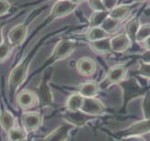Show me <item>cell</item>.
<instances>
[{
    "label": "cell",
    "mask_w": 150,
    "mask_h": 141,
    "mask_svg": "<svg viewBox=\"0 0 150 141\" xmlns=\"http://www.w3.org/2000/svg\"><path fill=\"white\" fill-rule=\"evenodd\" d=\"M77 72L83 75V76L89 77L95 74L97 70V64L95 60L88 58V56H83L76 63Z\"/></svg>",
    "instance_id": "cell-15"
},
{
    "label": "cell",
    "mask_w": 150,
    "mask_h": 141,
    "mask_svg": "<svg viewBox=\"0 0 150 141\" xmlns=\"http://www.w3.org/2000/svg\"><path fill=\"white\" fill-rule=\"evenodd\" d=\"M119 26H120V22L109 16L105 19L104 22H103L102 25L100 26L102 29L105 30L108 34H112V33L115 32L119 28Z\"/></svg>",
    "instance_id": "cell-25"
},
{
    "label": "cell",
    "mask_w": 150,
    "mask_h": 141,
    "mask_svg": "<svg viewBox=\"0 0 150 141\" xmlns=\"http://www.w3.org/2000/svg\"><path fill=\"white\" fill-rule=\"evenodd\" d=\"M13 47L9 44V42L7 41H3L1 44H0V63L4 62L5 60L8 59L11 55Z\"/></svg>",
    "instance_id": "cell-27"
},
{
    "label": "cell",
    "mask_w": 150,
    "mask_h": 141,
    "mask_svg": "<svg viewBox=\"0 0 150 141\" xmlns=\"http://www.w3.org/2000/svg\"><path fill=\"white\" fill-rule=\"evenodd\" d=\"M110 44L112 53H124L132 43L126 33H121L110 38Z\"/></svg>",
    "instance_id": "cell-14"
},
{
    "label": "cell",
    "mask_w": 150,
    "mask_h": 141,
    "mask_svg": "<svg viewBox=\"0 0 150 141\" xmlns=\"http://www.w3.org/2000/svg\"><path fill=\"white\" fill-rule=\"evenodd\" d=\"M133 2L135 3H142V2H145V1H147V0H132Z\"/></svg>",
    "instance_id": "cell-38"
},
{
    "label": "cell",
    "mask_w": 150,
    "mask_h": 141,
    "mask_svg": "<svg viewBox=\"0 0 150 141\" xmlns=\"http://www.w3.org/2000/svg\"><path fill=\"white\" fill-rule=\"evenodd\" d=\"M103 6L107 11H111L112 9H115L117 6L118 0H102Z\"/></svg>",
    "instance_id": "cell-32"
},
{
    "label": "cell",
    "mask_w": 150,
    "mask_h": 141,
    "mask_svg": "<svg viewBox=\"0 0 150 141\" xmlns=\"http://www.w3.org/2000/svg\"><path fill=\"white\" fill-rule=\"evenodd\" d=\"M144 12L146 13L147 15H150V5H149V7H148L146 9H145V11H144Z\"/></svg>",
    "instance_id": "cell-39"
},
{
    "label": "cell",
    "mask_w": 150,
    "mask_h": 141,
    "mask_svg": "<svg viewBox=\"0 0 150 141\" xmlns=\"http://www.w3.org/2000/svg\"><path fill=\"white\" fill-rule=\"evenodd\" d=\"M150 37V24H143L136 34V42H143Z\"/></svg>",
    "instance_id": "cell-26"
},
{
    "label": "cell",
    "mask_w": 150,
    "mask_h": 141,
    "mask_svg": "<svg viewBox=\"0 0 150 141\" xmlns=\"http://www.w3.org/2000/svg\"><path fill=\"white\" fill-rule=\"evenodd\" d=\"M140 61L144 63H150V51H144V53L139 56Z\"/></svg>",
    "instance_id": "cell-33"
},
{
    "label": "cell",
    "mask_w": 150,
    "mask_h": 141,
    "mask_svg": "<svg viewBox=\"0 0 150 141\" xmlns=\"http://www.w3.org/2000/svg\"><path fill=\"white\" fill-rule=\"evenodd\" d=\"M28 27L25 24H18L8 33V41L12 47L21 45L27 37Z\"/></svg>",
    "instance_id": "cell-11"
},
{
    "label": "cell",
    "mask_w": 150,
    "mask_h": 141,
    "mask_svg": "<svg viewBox=\"0 0 150 141\" xmlns=\"http://www.w3.org/2000/svg\"><path fill=\"white\" fill-rule=\"evenodd\" d=\"M141 22L139 17H133L132 19L128 22L125 27V33L129 36V38L131 41V43L136 42V34H137L139 27L141 26Z\"/></svg>",
    "instance_id": "cell-20"
},
{
    "label": "cell",
    "mask_w": 150,
    "mask_h": 141,
    "mask_svg": "<svg viewBox=\"0 0 150 141\" xmlns=\"http://www.w3.org/2000/svg\"><path fill=\"white\" fill-rule=\"evenodd\" d=\"M36 52L37 49L32 50L20 63H18L15 67H13V69L9 73V76L8 79V90L11 103H13L19 88L23 85L25 81H26V79L28 78L29 67Z\"/></svg>",
    "instance_id": "cell-1"
},
{
    "label": "cell",
    "mask_w": 150,
    "mask_h": 141,
    "mask_svg": "<svg viewBox=\"0 0 150 141\" xmlns=\"http://www.w3.org/2000/svg\"><path fill=\"white\" fill-rule=\"evenodd\" d=\"M0 126L6 133L16 127L15 117L4 107H0Z\"/></svg>",
    "instance_id": "cell-17"
},
{
    "label": "cell",
    "mask_w": 150,
    "mask_h": 141,
    "mask_svg": "<svg viewBox=\"0 0 150 141\" xmlns=\"http://www.w3.org/2000/svg\"><path fill=\"white\" fill-rule=\"evenodd\" d=\"M60 117L74 127H83L87 123L96 119V117L87 115L81 110L69 111L65 109L60 112Z\"/></svg>",
    "instance_id": "cell-7"
},
{
    "label": "cell",
    "mask_w": 150,
    "mask_h": 141,
    "mask_svg": "<svg viewBox=\"0 0 150 141\" xmlns=\"http://www.w3.org/2000/svg\"><path fill=\"white\" fill-rule=\"evenodd\" d=\"M106 38H110V34H108L100 26L89 28V30L86 33V39L89 42L97 41L102 39H106Z\"/></svg>",
    "instance_id": "cell-22"
},
{
    "label": "cell",
    "mask_w": 150,
    "mask_h": 141,
    "mask_svg": "<svg viewBox=\"0 0 150 141\" xmlns=\"http://www.w3.org/2000/svg\"><path fill=\"white\" fill-rule=\"evenodd\" d=\"M108 16H109V11H93L89 17V26L90 28L100 26Z\"/></svg>",
    "instance_id": "cell-23"
},
{
    "label": "cell",
    "mask_w": 150,
    "mask_h": 141,
    "mask_svg": "<svg viewBox=\"0 0 150 141\" xmlns=\"http://www.w3.org/2000/svg\"><path fill=\"white\" fill-rule=\"evenodd\" d=\"M118 86L121 88L122 96H123L122 107L118 111L120 115L126 114L127 107H128L129 103L131 101H133L139 97H143L150 89V87H145L141 85L138 80L134 77L124 79L123 81L118 84Z\"/></svg>",
    "instance_id": "cell-2"
},
{
    "label": "cell",
    "mask_w": 150,
    "mask_h": 141,
    "mask_svg": "<svg viewBox=\"0 0 150 141\" xmlns=\"http://www.w3.org/2000/svg\"><path fill=\"white\" fill-rule=\"evenodd\" d=\"M89 46H90V48L97 54L106 55V54L112 53L111 49V44H110V38H106V39H102L97 41L89 42Z\"/></svg>",
    "instance_id": "cell-18"
},
{
    "label": "cell",
    "mask_w": 150,
    "mask_h": 141,
    "mask_svg": "<svg viewBox=\"0 0 150 141\" xmlns=\"http://www.w3.org/2000/svg\"><path fill=\"white\" fill-rule=\"evenodd\" d=\"M11 3L8 0H0V16L6 15L11 9Z\"/></svg>",
    "instance_id": "cell-31"
},
{
    "label": "cell",
    "mask_w": 150,
    "mask_h": 141,
    "mask_svg": "<svg viewBox=\"0 0 150 141\" xmlns=\"http://www.w3.org/2000/svg\"><path fill=\"white\" fill-rule=\"evenodd\" d=\"M88 5L93 11H107L104 6H103L102 0H87Z\"/></svg>",
    "instance_id": "cell-30"
},
{
    "label": "cell",
    "mask_w": 150,
    "mask_h": 141,
    "mask_svg": "<svg viewBox=\"0 0 150 141\" xmlns=\"http://www.w3.org/2000/svg\"><path fill=\"white\" fill-rule=\"evenodd\" d=\"M8 141H20L28 138V134L23 128L16 126L8 132Z\"/></svg>",
    "instance_id": "cell-24"
},
{
    "label": "cell",
    "mask_w": 150,
    "mask_h": 141,
    "mask_svg": "<svg viewBox=\"0 0 150 141\" xmlns=\"http://www.w3.org/2000/svg\"><path fill=\"white\" fill-rule=\"evenodd\" d=\"M74 128V126L66 122L64 124L59 125L54 131H52L41 141H67L70 132Z\"/></svg>",
    "instance_id": "cell-13"
},
{
    "label": "cell",
    "mask_w": 150,
    "mask_h": 141,
    "mask_svg": "<svg viewBox=\"0 0 150 141\" xmlns=\"http://www.w3.org/2000/svg\"><path fill=\"white\" fill-rule=\"evenodd\" d=\"M16 103L21 109L27 110L37 105L38 97L34 91L25 88L16 95Z\"/></svg>",
    "instance_id": "cell-12"
},
{
    "label": "cell",
    "mask_w": 150,
    "mask_h": 141,
    "mask_svg": "<svg viewBox=\"0 0 150 141\" xmlns=\"http://www.w3.org/2000/svg\"><path fill=\"white\" fill-rule=\"evenodd\" d=\"M52 73H53V69L46 70L40 85L36 88L35 93L38 97V103H39L40 110L48 107H54V94L50 86Z\"/></svg>",
    "instance_id": "cell-4"
},
{
    "label": "cell",
    "mask_w": 150,
    "mask_h": 141,
    "mask_svg": "<svg viewBox=\"0 0 150 141\" xmlns=\"http://www.w3.org/2000/svg\"><path fill=\"white\" fill-rule=\"evenodd\" d=\"M137 73L141 77L150 80V63H144L140 61V66Z\"/></svg>",
    "instance_id": "cell-29"
},
{
    "label": "cell",
    "mask_w": 150,
    "mask_h": 141,
    "mask_svg": "<svg viewBox=\"0 0 150 141\" xmlns=\"http://www.w3.org/2000/svg\"><path fill=\"white\" fill-rule=\"evenodd\" d=\"M81 111L87 115L93 117H102L108 113L107 107L103 103L96 97L94 98H83Z\"/></svg>",
    "instance_id": "cell-8"
},
{
    "label": "cell",
    "mask_w": 150,
    "mask_h": 141,
    "mask_svg": "<svg viewBox=\"0 0 150 141\" xmlns=\"http://www.w3.org/2000/svg\"><path fill=\"white\" fill-rule=\"evenodd\" d=\"M100 86L95 81H87L80 84L74 88V92L79 93L83 98H94L100 93Z\"/></svg>",
    "instance_id": "cell-16"
},
{
    "label": "cell",
    "mask_w": 150,
    "mask_h": 141,
    "mask_svg": "<svg viewBox=\"0 0 150 141\" xmlns=\"http://www.w3.org/2000/svg\"><path fill=\"white\" fill-rule=\"evenodd\" d=\"M69 1H71L72 3L76 4V5H79V4L84 2V1H86V0H69Z\"/></svg>",
    "instance_id": "cell-37"
},
{
    "label": "cell",
    "mask_w": 150,
    "mask_h": 141,
    "mask_svg": "<svg viewBox=\"0 0 150 141\" xmlns=\"http://www.w3.org/2000/svg\"><path fill=\"white\" fill-rule=\"evenodd\" d=\"M142 113L145 120H150V89L143 96Z\"/></svg>",
    "instance_id": "cell-28"
},
{
    "label": "cell",
    "mask_w": 150,
    "mask_h": 141,
    "mask_svg": "<svg viewBox=\"0 0 150 141\" xmlns=\"http://www.w3.org/2000/svg\"><path fill=\"white\" fill-rule=\"evenodd\" d=\"M123 141H146L143 136H130V137H127L124 139H119Z\"/></svg>",
    "instance_id": "cell-34"
},
{
    "label": "cell",
    "mask_w": 150,
    "mask_h": 141,
    "mask_svg": "<svg viewBox=\"0 0 150 141\" xmlns=\"http://www.w3.org/2000/svg\"><path fill=\"white\" fill-rule=\"evenodd\" d=\"M20 141H29V137L26 138V139H23V140H20Z\"/></svg>",
    "instance_id": "cell-41"
},
{
    "label": "cell",
    "mask_w": 150,
    "mask_h": 141,
    "mask_svg": "<svg viewBox=\"0 0 150 141\" xmlns=\"http://www.w3.org/2000/svg\"><path fill=\"white\" fill-rule=\"evenodd\" d=\"M143 47L145 51H150V37H148L146 40H144L143 42Z\"/></svg>",
    "instance_id": "cell-35"
},
{
    "label": "cell",
    "mask_w": 150,
    "mask_h": 141,
    "mask_svg": "<svg viewBox=\"0 0 150 141\" xmlns=\"http://www.w3.org/2000/svg\"><path fill=\"white\" fill-rule=\"evenodd\" d=\"M112 141H123V140H119V139H115V138H112Z\"/></svg>",
    "instance_id": "cell-40"
},
{
    "label": "cell",
    "mask_w": 150,
    "mask_h": 141,
    "mask_svg": "<svg viewBox=\"0 0 150 141\" xmlns=\"http://www.w3.org/2000/svg\"><path fill=\"white\" fill-rule=\"evenodd\" d=\"M4 41L3 39V27H0V44Z\"/></svg>",
    "instance_id": "cell-36"
},
{
    "label": "cell",
    "mask_w": 150,
    "mask_h": 141,
    "mask_svg": "<svg viewBox=\"0 0 150 141\" xmlns=\"http://www.w3.org/2000/svg\"><path fill=\"white\" fill-rule=\"evenodd\" d=\"M22 128L27 134L36 132L43 123V116L40 112H25L21 116Z\"/></svg>",
    "instance_id": "cell-9"
},
{
    "label": "cell",
    "mask_w": 150,
    "mask_h": 141,
    "mask_svg": "<svg viewBox=\"0 0 150 141\" xmlns=\"http://www.w3.org/2000/svg\"><path fill=\"white\" fill-rule=\"evenodd\" d=\"M102 131L105 132L111 138L115 139H124L130 136H143L150 133V120L143 119L130 124L125 129L115 131L114 133L105 129H102Z\"/></svg>",
    "instance_id": "cell-5"
},
{
    "label": "cell",
    "mask_w": 150,
    "mask_h": 141,
    "mask_svg": "<svg viewBox=\"0 0 150 141\" xmlns=\"http://www.w3.org/2000/svg\"><path fill=\"white\" fill-rule=\"evenodd\" d=\"M78 5L72 3L69 0H57L52 8L51 18H62L71 14L77 9Z\"/></svg>",
    "instance_id": "cell-10"
},
{
    "label": "cell",
    "mask_w": 150,
    "mask_h": 141,
    "mask_svg": "<svg viewBox=\"0 0 150 141\" xmlns=\"http://www.w3.org/2000/svg\"><path fill=\"white\" fill-rule=\"evenodd\" d=\"M130 11H131L130 6H128V5H120V6H116L111 11H109V17L121 22L129 16Z\"/></svg>",
    "instance_id": "cell-21"
},
{
    "label": "cell",
    "mask_w": 150,
    "mask_h": 141,
    "mask_svg": "<svg viewBox=\"0 0 150 141\" xmlns=\"http://www.w3.org/2000/svg\"><path fill=\"white\" fill-rule=\"evenodd\" d=\"M76 47H77L76 41H74L72 40L62 39L61 41H59L54 46V48L53 52H52L51 56L48 58V59L45 61L44 64L42 65L39 70H37L36 72L33 73V75L40 73L42 70H44L46 68H48L49 66H52L55 62H58L60 60H63L65 58H69V56L74 52V50L76 49Z\"/></svg>",
    "instance_id": "cell-3"
},
{
    "label": "cell",
    "mask_w": 150,
    "mask_h": 141,
    "mask_svg": "<svg viewBox=\"0 0 150 141\" xmlns=\"http://www.w3.org/2000/svg\"><path fill=\"white\" fill-rule=\"evenodd\" d=\"M128 68L129 65L127 63L117 64L111 67L107 70L105 78L101 82L98 83L100 88L102 89V90H105V89H108L110 87L114 86V85H118L124 79H126Z\"/></svg>",
    "instance_id": "cell-6"
},
{
    "label": "cell",
    "mask_w": 150,
    "mask_h": 141,
    "mask_svg": "<svg viewBox=\"0 0 150 141\" xmlns=\"http://www.w3.org/2000/svg\"><path fill=\"white\" fill-rule=\"evenodd\" d=\"M83 102V97L81 96L77 92H73L71 95L67 99V101H66L65 109L69 110V111L81 110Z\"/></svg>",
    "instance_id": "cell-19"
}]
</instances>
